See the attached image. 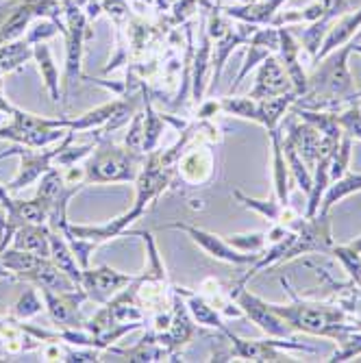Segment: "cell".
I'll return each mask as SVG.
<instances>
[{
	"label": "cell",
	"instance_id": "30",
	"mask_svg": "<svg viewBox=\"0 0 361 363\" xmlns=\"http://www.w3.org/2000/svg\"><path fill=\"white\" fill-rule=\"evenodd\" d=\"M46 307H44V298H42V291L33 285V287H28L22 296H20V301L13 305V309H11V318L13 320H18V322H26L28 318H33V315H38V313H42Z\"/></svg>",
	"mask_w": 361,
	"mask_h": 363
},
{
	"label": "cell",
	"instance_id": "41",
	"mask_svg": "<svg viewBox=\"0 0 361 363\" xmlns=\"http://www.w3.org/2000/svg\"><path fill=\"white\" fill-rule=\"evenodd\" d=\"M352 52H359V55H361V44L357 42V38H355V42H352Z\"/></svg>",
	"mask_w": 361,
	"mask_h": 363
},
{
	"label": "cell",
	"instance_id": "32",
	"mask_svg": "<svg viewBox=\"0 0 361 363\" xmlns=\"http://www.w3.org/2000/svg\"><path fill=\"white\" fill-rule=\"evenodd\" d=\"M350 152H352V138L348 133H344L342 140H340V146L335 148L333 159H331V172H329L331 181H338V179H342L348 172Z\"/></svg>",
	"mask_w": 361,
	"mask_h": 363
},
{
	"label": "cell",
	"instance_id": "34",
	"mask_svg": "<svg viewBox=\"0 0 361 363\" xmlns=\"http://www.w3.org/2000/svg\"><path fill=\"white\" fill-rule=\"evenodd\" d=\"M338 122L344 133L361 142V105L359 103H352L346 109L338 111Z\"/></svg>",
	"mask_w": 361,
	"mask_h": 363
},
{
	"label": "cell",
	"instance_id": "31",
	"mask_svg": "<svg viewBox=\"0 0 361 363\" xmlns=\"http://www.w3.org/2000/svg\"><path fill=\"white\" fill-rule=\"evenodd\" d=\"M331 255L335 259H340V263L344 266V272H348L350 281L355 285H361V255L348 246H338V244H333Z\"/></svg>",
	"mask_w": 361,
	"mask_h": 363
},
{
	"label": "cell",
	"instance_id": "29",
	"mask_svg": "<svg viewBox=\"0 0 361 363\" xmlns=\"http://www.w3.org/2000/svg\"><path fill=\"white\" fill-rule=\"evenodd\" d=\"M283 152H285V161H287V166H289L291 181L296 183L305 191V196H307L309 189H311V183H313V172L307 168V163L303 161V157L296 150V146H294L291 140H287L285 135H283Z\"/></svg>",
	"mask_w": 361,
	"mask_h": 363
},
{
	"label": "cell",
	"instance_id": "36",
	"mask_svg": "<svg viewBox=\"0 0 361 363\" xmlns=\"http://www.w3.org/2000/svg\"><path fill=\"white\" fill-rule=\"evenodd\" d=\"M98 144L94 142V144H81V146H74L72 142L65 146L63 150H61V155L57 157V161L55 163H59L61 168H70V166H77L79 161H83L85 157H89L91 152H94V148H96Z\"/></svg>",
	"mask_w": 361,
	"mask_h": 363
},
{
	"label": "cell",
	"instance_id": "40",
	"mask_svg": "<svg viewBox=\"0 0 361 363\" xmlns=\"http://www.w3.org/2000/svg\"><path fill=\"white\" fill-rule=\"evenodd\" d=\"M346 246H348V248H352L355 252H359V255H361V235H359L357 240H352L350 244H346Z\"/></svg>",
	"mask_w": 361,
	"mask_h": 363
},
{
	"label": "cell",
	"instance_id": "15",
	"mask_svg": "<svg viewBox=\"0 0 361 363\" xmlns=\"http://www.w3.org/2000/svg\"><path fill=\"white\" fill-rule=\"evenodd\" d=\"M287 91H294L291 81L287 79L277 55H270L268 59H264L259 63L255 85L248 91V96L255 98V101H264V98H274V96H281Z\"/></svg>",
	"mask_w": 361,
	"mask_h": 363
},
{
	"label": "cell",
	"instance_id": "37",
	"mask_svg": "<svg viewBox=\"0 0 361 363\" xmlns=\"http://www.w3.org/2000/svg\"><path fill=\"white\" fill-rule=\"evenodd\" d=\"M318 3L322 5L324 9V20H329V22H335L340 16L348 13V3L346 0H318Z\"/></svg>",
	"mask_w": 361,
	"mask_h": 363
},
{
	"label": "cell",
	"instance_id": "22",
	"mask_svg": "<svg viewBox=\"0 0 361 363\" xmlns=\"http://www.w3.org/2000/svg\"><path fill=\"white\" fill-rule=\"evenodd\" d=\"M50 226L48 224H20L13 233L11 246L20 250L35 252L40 257H50Z\"/></svg>",
	"mask_w": 361,
	"mask_h": 363
},
{
	"label": "cell",
	"instance_id": "26",
	"mask_svg": "<svg viewBox=\"0 0 361 363\" xmlns=\"http://www.w3.org/2000/svg\"><path fill=\"white\" fill-rule=\"evenodd\" d=\"M33 59L38 61V68H40V74L44 79V85H46V89L50 94V101L55 105L63 103V91H61V85H59V70H57L52 52L46 46V42H40V44L33 46Z\"/></svg>",
	"mask_w": 361,
	"mask_h": 363
},
{
	"label": "cell",
	"instance_id": "3",
	"mask_svg": "<svg viewBox=\"0 0 361 363\" xmlns=\"http://www.w3.org/2000/svg\"><path fill=\"white\" fill-rule=\"evenodd\" d=\"M146 155L111 142H98L85 163L87 183H135Z\"/></svg>",
	"mask_w": 361,
	"mask_h": 363
},
{
	"label": "cell",
	"instance_id": "1",
	"mask_svg": "<svg viewBox=\"0 0 361 363\" xmlns=\"http://www.w3.org/2000/svg\"><path fill=\"white\" fill-rule=\"evenodd\" d=\"M268 246L259 252V257L250 263L246 274L240 277V283L246 285L255 274L264 272L277 263L291 261L303 255H331L333 233L329 213L318 211L313 218L296 216L291 222H277L266 233Z\"/></svg>",
	"mask_w": 361,
	"mask_h": 363
},
{
	"label": "cell",
	"instance_id": "2",
	"mask_svg": "<svg viewBox=\"0 0 361 363\" xmlns=\"http://www.w3.org/2000/svg\"><path fill=\"white\" fill-rule=\"evenodd\" d=\"M281 285L287 289L291 303L287 305H277L268 303L270 309L283 318L294 331H303L309 335H320V337H331L335 342H342L352 328H357V320L352 313H348L340 303H313V301H303L301 296L289 287L285 279H281Z\"/></svg>",
	"mask_w": 361,
	"mask_h": 363
},
{
	"label": "cell",
	"instance_id": "38",
	"mask_svg": "<svg viewBox=\"0 0 361 363\" xmlns=\"http://www.w3.org/2000/svg\"><path fill=\"white\" fill-rule=\"evenodd\" d=\"M0 279H7V281H18V279H16V274H13V272H11L7 266H5L3 261H0Z\"/></svg>",
	"mask_w": 361,
	"mask_h": 363
},
{
	"label": "cell",
	"instance_id": "27",
	"mask_svg": "<svg viewBox=\"0 0 361 363\" xmlns=\"http://www.w3.org/2000/svg\"><path fill=\"white\" fill-rule=\"evenodd\" d=\"M361 191V172H346L342 179L331 181L329 187L324 191V198L320 203V211L322 213H329L333 205H338L340 201H344L346 196Z\"/></svg>",
	"mask_w": 361,
	"mask_h": 363
},
{
	"label": "cell",
	"instance_id": "18",
	"mask_svg": "<svg viewBox=\"0 0 361 363\" xmlns=\"http://www.w3.org/2000/svg\"><path fill=\"white\" fill-rule=\"evenodd\" d=\"M172 289L181 296L187 305V311L189 315L194 318V322L199 326H207V328H216L218 333H224L226 331V324H224V315L213 309V305H209L205 301V296L201 291H191V289H185V287H174Z\"/></svg>",
	"mask_w": 361,
	"mask_h": 363
},
{
	"label": "cell",
	"instance_id": "23",
	"mask_svg": "<svg viewBox=\"0 0 361 363\" xmlns=\"http://www.w3.org/2000/svg\"><path fill=\"white\" fill-rule=\"evenodd\" d=\"M233 196L238 198V201H240L244 207L257 211L259 216H264V218L270 220L272 224H277V222L287 224V222H291L294 218L299 216L289 205H281L277 196H270L268 201H259V198H250V196H246V194L240 191V189H233Z\"/></svg>",
	"mask_w": 361,
	"mask_h": 363
},
{
	"label": "cell",
	"instance_id": "7",
	"mask_svg": "<svg viewBox=\"0 0 361 363\" xmlns=\"http://www.w3.org/2000/svg\"><path fill=\"white\" fill-rule=\"evenodd\" d=\"M74 135H77L74 130H68V133H65V138L59 142V146L52 148V150H35V148L16 144L13 148L0 152V159H5V157H20V172H18V177L9 185H5L7 191L13 194V191H20L24 187L33 185L35 181H40L55 166V161L61 155V150L68 146L70 142H74Z\"/></svg>",
	"mask_w": 361,
	"mask_h": 363
},
{
	"label": "cell",
	"instance_id": "20",
	"mask_svg": "<svg viewBox=\"0 0 361 363\" xmlns=\"http://www.w3.org/2000/svg\"><path fill=\"white\" fill-rule=\"evenodd\" d=\"M361 28V9L357 11H350V13H344L340 16V20H335V24H331L329 33H326V38L313 59V63H318L320 59H324L329 52H333L335 48H342L344 44L352 42L355 35Z\"/></svg>",
	"mask_w": 361,
	"mask_h": 363
},
{
	"label": "cell",
	"instance_id": "21",
	"mask_svg": "<svg viewBox=\"0 0 361 363\" xmlns=\"http://www.w3.org/2000/svg\"><path fill=\"white\" fill-rule=\"evenodd\" d=\"M270 133V144H272V185H274V196L279 198L281 205H289V166L285 161L283 152V126L279 124L277 128L268 130Z\"/></svg>",
	"mask_w": 361,
	"mask_h": 363
},
{
	"label": "cell",
	"instance_id": "11",
	"mask_svg": "<svg viewBox=\"0 0 361 363\" xmlns=\"http://www.w3.org/2000/svg\"><path fill=\"white\" fill-rule=\"evenodd\" d=\"M163 228H174V230H183V233L194 242L199 244L211 259L224 261V263H231V266H250V263L259 257V255H250V252H242L238 248H233L228 244L222 235H216L211 230H205L201 226H194L187 222H170Z\"/></svg>",
	"mask_w": 361,
	"mask_h": 363
},
{
	"label": "cell",
	"instance_id": "35",
	"mask_svg": "<svg viewBox=\"0 0 361 363\" xmlns=\"http://www.w3.org/2000/svg\"><path fill=\"white\" fill-rule=\"evenodd\" d=\"M144 120H146V113L144 111H135L133 113V120H130V126H128V133L124 138V146L135 150V152H142L144 155Z\"/></svg>",
	"mask_w": 361,
	"mask_h": 363
},
{
	"label": "cell",
	"instance_id": "12",
	"mask_svg": "<svg viewBox=\"0 0 361 363\" xmlns=\"http://www.w3.org/2000/svg\"><path fill=\"white\" fill-rule=\"evenodd\" d=\"M216 172V157L211 144L191 142L177 163V177L191 187H199L211 181Z\"/></svg>",
	"mask_w": 361,
	"mask_h": 363
},
{
	"label": "cell",
	"instance_id": "17",
	"mask_svg": "<svg viewBox=\"0 0 361 363\" xmlns=\"http://www.w3.org/2000/svg\"><path fill=\"white\" fill-rule=\"evenodd\" d=\"M279 33H281V44H279V61H281V65H283V70H285V74H287V79L291 81V87H294V91L299 94V98L307 91V87H309V81H307V72H305V68H303V63H301V42L296 40L289 33V28L287 26H281L279 28Z\"/></svg>",
	"mask_w": 361,
	"mask_h": 363
},
{
	"label": "cell",
	"instance_id": "14",
	"mask_svg": "<svg viewBox=\"0 0 361 363\" xmlns=\"http://www.w3.org/2000/svg\"><path fill=\"white\" fill-rule=\"evenodd\" d=\"M248 52H246V59L242 63V70L238 72L235 77V83L231 85V91H235L240 87V83L250 74L252 68L268 59L270 55H277L279 52V44H281V33L277 26H266V28H255L252 35L248 38Z\"/></svg>",
	"mask_w": 361,
	"mask_h": 363
},
{
	"label": "cell",
	"instance_id": "19",
	"mask_svg": "<svg viewBox=\"0 0 361 363\" xmlns=\"http://www.w3.org/2000/svg\"><path fill=\"white\" fill-rule=\"evenodd\" d=\"M285 0H257V3L250 5H231L224 7V16L228 20H238V22H246L252 26H270L272 20L277 18V13L281 11V5Z\"/></svg>",
	"mask_w": 361,
	"mask_h": 363
},
{
	"label": "cell",
	"instance_id": "4",
	"mask_svg": "<svg viewBox=\"0 0 361 363\" xmlns=\"http://www.w3.org/2000/svg\"><path fill=\"white\" fill-rule=\"evenodd\" d=\"M68 130H70V118L48 120L13 107L11 124L0 126V140H11L28 148H44L52 142H61Z\"/></svg>",
	"mask_w": 361,
	"mask_h": 363
},
{
	"label": "cell",
	"instance_id": "33",
	"mask_svg": "<svg viewBox=\"0 0 361 363\" xmlns=\"http://www.w3.org/2000/svg\"><path fill=\"white\" fill-rule=\"evenodd\" d=\"M233 248L242 250V252H250V255H259L268 246V238L261 230H255V233H240V235H231L224 238Z\"/></svg>",
	"mask_w": 361,
	"mask_h": 363
},
{
	"label": "cell",
	"instance_id": "8",
	"mask_svg": "<svg viewBox=\"0 0 361 363\" xmlns=\"http://www.w3.org/2000/svg\"><path fill=\"white\" fill-rule=\"evenodd\" d=\"M85 185H72L65 181L63 172L55 166L40 179V187L35 198L46 207L48 211V226L52 230H61L68 224V205L72 198L83 189Z\"/></svg>",
	"mask_w": 361,
	"mask_h": 363
},
{
	"label": "cell",
	"instance_id": "9",
	"mask_svg": "<svg viewBox=\"0 0 361 363\" xmlns=\"http://www.w3.org/2000/svg\"><path fill=\"white\" fill-rule=\"evenodd\" d=\"M174 177H177V168L163 166L159 148L148 152L144 163H142V170H140V174L135 179V201H133V207L146 213V209L172 185Z\"/></svg>",
	"mask_w": 361,
	"mask_h": 363
},
{
	"label": "cell",
	"instance_id": "39",
	"mask_svg": "<svg viewBox=\"0 0 361 363\" xmlns=\"http://www.w3.org/2000/svg\"><path fill=\"white\" fill-rule=\"evenodd\" d=\"M352 103H359V105H361V89H355V91L348 96V105H352Z\"/></svg>",
	"mask_w": 361,
	"mask_h": 363
},
{
	"label": "cell",
	"instance_id": "25",
	"mask_svg": "<svg viewBox=\"0 0 361 363\" xmlns=\"http://www.w3.org/2000/svg\"><path fill=\"white\" fill-rule=\"evenodd\" d=\"M126 103L128 101H124V98H116V101H109V103H105L101 107L89 109L83 116L70 120V130H74V133H83V130H98V128H103L107 122H111L126 107Z\"/></svg>",
	"mask_w": 361,
	"mask_h": 363
},
{
	"label": "cell",
	"instance_id": "28",
	"mask_svg": "<svg viewBox=\"0 0 361 363\" xmlns=\"http://www.w3.org/2000/svg\"><path fill=\"white\" fill-rule=\"evenodd\" d=\"M109 350L120 354V357H126L128 361H174L166 348L155 342L152 333L144 335V340L133 348H113L111 346Z\"/></svg>",
	"mask_w": 361,
	"mask_h": 363
},
{
	"label": "cell",
	"instance_id": "24",
	"mask_svg": "<svg viewBox=\"0 0 361 363\" xmlns=\"http://www.w3.org/2000/svg\"><path fill=\"white\" fill-rule=\"evenodd\" d=\"M48 240H50V259L55 261V266L68 274L77 285H81V279H83V268L79 266V261L70 248V244L65 242L61 230H52L48 233Z\"/></svg>",
	"mask_w": 361,
	"mask_h": 363
},
{
	"label": "cell",
	"instance_id": "16",
	"mask_svg": "<svg viewBox=\"0 0 361 363\" xmlns=\"http://www.w3.org/2000/svg\"><path fill=\"white\" fill-rule=\"evenodd\" d=\"M144 216V211L135 209V207H130L128 211H124L122 216L105 222V224H96V226H89V224H65L63 228H68L72 235L77 238H83V240H91L96 242L98 246L109 242V240H116L120 235H124V230L133 224L135 220H140Z\"/></svg>",
	"mask_w": 361,
	"mask_h": 363
},
{
	"label": "cell",
	"instance_id": "13",
	"mask_svg": "<svg viewBox=\"0 0 361 363\" xmlns=\"http://www.w3.org/2000/svg\"><path fill=\"white\" fill-rule=\"evenodd\" d=\"M133 274H126L120 270H113L109 266H101L96 270L85 268L81 279V289L85 291L87 301H94L96 305L109 303L116 294H120L126 285L133 283Z\"/></svg>",
	"mask_w": 361,
	"mask_h": 363
},
{
	"label": "cell",
	"instance_id": "5",
	"mask_svg": "<svg viewBox=\"0 0 361 363\" xmlns=\"http://www.w3.org/2000/svg\"><path fill=\"white\" fill-rule=\"evenodd\" d=\"M61 11L65 13V81H63V96H68L74 87V83L81 79V59H83V46L91 38L87 30V18L83 7L77 0H61Z\"/></svg>",
	"mask_w": 361,
	"mask_h": 363
},
{
	"label": "cell",
	"instance_id": "10",
	"mask_svg": "<svg viewBox=\"0 0 361 363\" xmlns=\"http://www.w3.org/2000/svg\"><path fill=\"white\" fill-rule=\"evenodd\" d=\"M228 289H231V296L238 303V307L244 311V318L252 320V324H257L268 337H291L294 328L283 318H279L266 301H261L259 296L248 291L244 283L238 281L233 285H228Z\"/></svg>",
	"mask_w": 361,
	"mask_h": 363
},
{
	"label": "cell",
	"instance_id": "42",
	"mask_svg": "<svg viewBox=\"0 0 361 363\" xmlns=\"http://www.w3.org/2000/svg\"><path fill=\"white\" fill-rule=\"evenodd\" d=\"M0 209H3V207H0Z\"/></svg>",
	"mask_w": 361,
	"mask_h": 363
},
{
	"label": "cell",
	"instance_id": "6",
	"mask_svg": "<svg viewBox=\"0 0 361 363\" xmlns=\"http://www.w3.org/2000/svg\"><path fill=\"white\" fill-rule=\"evenodd\" d=\"M231 342V359H244V361H287L289 357L285 350L303 352V354H318L316 346H309L305 342H296L294 337H270V340H244L235 335L231 328L222 333Z\"/></svg>",
	"mask_w": 361,
	"mask_h": 363
}]
</instances>
